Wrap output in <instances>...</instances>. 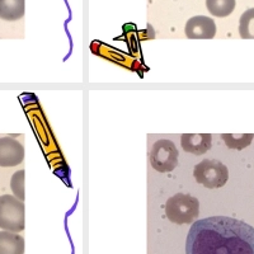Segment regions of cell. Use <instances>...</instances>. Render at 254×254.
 Wrapping results in <instances>:
<instances>
[{"label":"cell","mask_w":254,"mask_h":254,"mask_svg":"<svg viewBox=\"0 0 254 254\" xmlns=\"http://www.w3.org/2000/svg\"><path fill=\"white\" fill-rule=\"evenodd\" d=\"M187 254H254V229L237 219L214 216L193 222Z\"/></svg>","instance_id":"obj_1"},{"label":"cell","mask_w":254,"mask_h":254,"mask_svg":"<svg viewBox=\"0 0 254 254\" xmlns=\"http://www.w3.org/2000/svg\"><path fill=\"white\" fill-rule=\"evenodd\" d=\"M165 215L169 221L178 225L192 224L199 215L198 199L190 194H174L165 203Z\"/></svg>","instance_id":"obj_2"},{"label":"cell","mask_w":254,"mask_h":254,"mask_svg":"<svg viewBox=\"0 0 254 254\" xmlns=\"http://www.w3.org/2000/svg\"><path fill=\"white\" fill-rule=\"evenodd\" d=\"M0 229L13 233L24 230L23 201L12 194L0 196Z\"/></svg>","instance_id":"obj_3"},{"label":"cell","mask_w":254,"mask_h":254,"mask_svg":"<svg viewBox=\"0 0 254 254\" xmlns=\"http://www.w3.org/2000/svg\"><path fill=\"white\" fill-rule=\"evenodd\" d=\"M193 177L199 185L203 187L214 190L225 186L229 179L228 168L219 160L215 159H206L194 167Z\"/></svg>","instance_id":"obj_4"},{"label":"cell","mask_w":254,"mask_h":254,"mask_svg":"<svg viewBox=\"0 0 254 254\" xmlns=\"http://www.w3.org/2000/svg\"><path fill=\"white\" fill-rule=\"evenodd\" d=\"M150 163L160 173L173 172L178 165V149L171 140H158L150 151Z\"/></svg>","instance_id":"obj_5"},{"label":"cell","mask_w":254,"mask_h":254,"mask_svg":"<svg viewBox=\"0 0 254 254\" xmlns=\"http://www.w3.org/2000/svg\"><path fill=\"white\" fill-rule=\"evenodd\" d=\"M185 32L190 40H211L216 35V24L206 15H196L188 19Z\"/></svg>","instance_id":"obj_6"},{"label":"cell","mask_w":254,"mask_h":254,"mask_svg":"<svg viewBox=\"0 0 254 254\" xmlns=\"http://www.w3.org/2000/svg\"><path fill=\"white\" fill-rule=\"evenodd\" d=\"M24 147L12 137L0 139V167H15L23 162Z\"/></svg>","instance_id":"obj_7"},{"label":"cell","mask_w":254,"mask_h":254,"mask_svg":"<svg viewBox=\"0 0 254 254\" xmlns=\"http://www.w3.org/2000/svg\"><path fill=\"white\" fill-rule=\"evenodd\" d=\"M181 145L186 153L202 155L211 149L212 135L211 133H183L181 137Z\"/></svg>","instance_id":"obj_8"},{"label":"cell","mask_w":254,"mask_h":254,"mask_svg":"<svg viewBox=\"0 0 254 254\" xmlns=\"http://www.w3.org/2000/svg\"><path fill=\"white\" fill-rule=\"evenodd\" d=\"M24 239L13 231H0V254H23Z\"/></svg>","instance_id":"obj_9"},{"label":"cell","mask_w":254,"mask_h":254,"mask_svg":"<svg viewBox=\"0 0 254 254\" xmlns=\"http://www.w3.org/2000/svg\"><path fill=\"white\" fill-rule=\"evenodd\" d=\"M24 15V0H0V18L8 22Z\"/></svg>","instance_id":"obj_10"},{"label":"cell","mask_w":254,"mask_h":254,"mask_svg":"<svg viewBox=\"0 0 254 254\" xmlns=\"http://www.w3.org/2000/svg\"><path fill=\"white\" fill-rule=\"evenodd\" d=\"M206 8L215 17H228L235 9V0H206Z\"/></svg>","instance_id":"obj_11"},{"label":"cell","mask_w":254,"mask_h":254,"mask_svg":"<svg viewBox=\"0 0 254 254\" xmlns=\"http://www.w3.org/2000/svg\"><path fill=\"white\" fill-rule=\"evenodd\" d=\"M222 140L225 141L226 146L230 149H237V150H243L246 149L251 142L253 141V133H243V135H235V133H222Z\"/></svg>","instance_id":"obj_12"},{"label":"cell","mask_w":254,"mask_h":254,"mask_svg":"<svg viewBox=\"0 0 254 254\" xmlns=\"http://www.w3.org/2000/svg\"><path fill=\"white\" fill-rule=\"evenodd\" d=\"M239 33L244 40H254V8L246 10L240 17Z\"/></svg>","instance_id":"obj_13"},{"label":"cell","mask_w":254,"mask_h":254,"mask_svg":"<svg viewBox=\"0 0 254 254\" xmlns=\"http://www.w3.org/2000/svg\"><path fill=\"white\" fill-rule=\"evenodd\" d=\"M10 188L18 199L24 201V171H19L13 174Z\"/></svg>","instance_id":"obj_14"}]
</instances>
